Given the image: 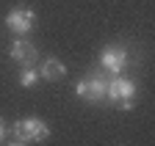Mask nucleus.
Returning <instances> with one entry per match:
<instances>
[{"mask_svg": "<svg viewBox=\"0 0 155 146\" xmlns=\"http://www.w3.org/2000/svg\"><path fill=\"white\" fill-rule=\"evenodd\" d=\"M6 135H8V130H6V121L0 119V141H6Z\"/></svg>", "mask_w": 155, "mask_h": 146, "instance_id": "nucleus-9", "label": "nucleus"}, {"mask_svg": "<svg viewBox=\"0 0 155 146\" xmlns=\"http://www.w3.org/2000/svg\"><path fill=\"white\" fill-rule=\"evenodd\" d=\"M36 80H39V69H33V66H22V72H19V85H22V88H33Z\"/></svg>", "mask_w": 155, "mask_h": 146, "instance_id": "nucleus-8", "label": "nucleus"}, {"mask_svg": "<svg viewBox=\"0 0 155 146\" xmlns=\"http://www.w3.org/2000/svg\"><path fill=\"white\" fill-rule=\"evenodd\" d=\"M100 66L111 75H122V69L127 66V50L125 47H105L100 55Z\"/></svg>", "mask_w": 155, "mask_h": 146, "instance_id": "nucleus-5", "label": "nucleus"}, {"mask_svg": "<svg viewBox=\"0 0 155 146\" xmlns=\"http://www.w3.org/2000/svg\"><path fill=\"white\" fill-rule=\"evenodd\" d=\"M8 146H25V143H22V141H11Z\"/></svg>", "mask_w": 155, "mask_h": 146, "instance_id": "nucleus-10", "label": "nucleus"}, {"mask_svg": "<svg viewBox=\"0 0 155 146\" xmlns=\"http://www.w3.org/2000/svg\"><path fill=\"white\" fill-rule=\"evenodd\" d=\"M11 132H14L17 141L33 143V141H45V138L50 135V127H47L42 119H19V121H14Z\"/></svg>", "mask_w": 155, "mask_h": 146, "instance_id": "nucleus-3", "label": "nucleus"}, {"mask_svg": "<svg viewBox=\"0 0 155 146\" xmlns=\"http://www.w3.org/2000/svg\"><path fill=\"white\" fill-rule=\"evenodd\" d=\"M105 99L111 102H119L122 110H133V102H136V83L125 80V77H111L108 80V91H105Z\"/></svg>", "mask_w": 155, "mask_h": 146, "instance_id": "nucleus-2", "label": "nucleus"}, {"mask_svg": "<svg viewBox=\"0 0 155 146\" xmlns=\"http://www.w3.org/2000/svg\"><path fill=\"white\" fill-rule=\"evenodd\" d=\"M64 75H67V66L58 58H47L42 64V69H39V77H45V80H61Z\"/></svg>", "mask_w": 155, "mask_h": 146, "instance_id": "nucleus-7", "label": "nucleus"}, {"mask_svg": "<svg viewBox=\"0 0 155 146\" xmlns=\"http://www.w3.org/2000/svg\"><path fill=\"white\" fill-rule=\"evenodd\" d=\"M33 22H36V14L31 8H11L6 14V28L17 36H25L33 30Z\"/></svg>", "mask_w": 155, "mask_h": 146, "instance_id": "nucleus-4", "label": "nucleus"}, {"mask_svg": "<svg viewBox=\"0 0 155 146\" xmlns=\"http://www.w3.org/2000/svg\"><path fill=\"white\" fill-rule=\"evenodd\" d=\"M8 55H11V61H17L19 66H33V61H36V47L19 36L17 42H11Z\"/></svg>", "mask_w": 155, "mask_h": 146, "instance_id": "nucleus-6", "label": "nucleus"}, {"mask_svg": "<svg viewBox=\"0 0 155 146\" xmlns=\"http://www.w3.org/2000/svg\"><path fill=\"white\" fill-rule=\"evenodd\" d=\"M105 91H108V77L103 72H94V75L78 80L75 97L83 99V102H105Z\"/></svg>", "mask_w": 155, "mask_h": 146, "instance_id": "nucleus-1", "label": "nucleus"}]
</instances>
